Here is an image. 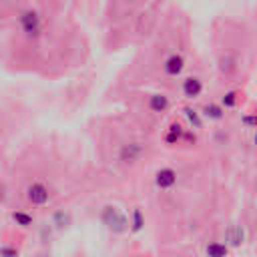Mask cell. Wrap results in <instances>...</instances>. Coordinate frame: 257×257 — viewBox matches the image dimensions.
<instances>
[{
  "instance_id": "cell-1",
  "label": "cell",
  "mask_w": 257,
  "mask_h": 257,
  "mask_svg": "<svg viewBox=\"0 0 257 257\" xmlns=\"http://www.w3.org/2000/svg\"><path fill=\"white\" fill-rule=\"evenodd\" d=\"M18 22H20V30H22V34H24L26 38L36 40V38L42 34L44 20H42V14H40L38 10H34V8L24 10V12L20 14Z\"/></svg>"
},
{
  "instance_id": "cell-2",
  "label": "cell",
  "mask_w": 257,
  "mask_h": 257,
  "mask_svg": "<svg viewBox=\"0 0 257 257\" xmlns=\"http://www.w3.org/2000/svg\"><path fill=\"white\" fill-rule=\"evenodd\" d=\"M100 219H102V223H104L110 231H114V233H122V231L128 229V219H126L124 213H122L118 207H114V205L102 207Z\"/></svg>"
},
{
  "instance_id": "cell-3",
  "label": "cell",
  "mask_w": 257,
  "mask_h": 257,
  "mask_svg": "<svg viewBox=\"0 0 257 257\" xmlns=\"http://www.w3.org/2000/svg\"><path fill=\"white\" fill-rule=\"evenodd\" d=\"M26 199H28L32 205L42 207V205H46V203H48L50 193H48L46 185H42V183H32V185L26 189Z\"/></svg>"
},
{
  "instance_id": "cell-4",
  "label": "cell",
  "mask_w": 257,
  "mask_h": 257,
  "mask_svg": "<svg viewBox=\"0 0 257 257\" xmlns=\"http://www.w3.org/2000/svg\"><path fill=\"white\" fill-rule=\"evenodd\" d=\"M175 183H177V173H175L173 169L165 167V169H159V171H157V175H155V185H157L159 189L167 191V189H171Z\"/></svg>"
},
{
  "instance_id": "cell-5",
  "label": "cell",
  "mask_w": 257,
  "mask_h": 257,
  "mask_svg": "<svg viewBox=\"0 0 257 257\" xmlns=\"http://www.w3.org/2000/svg\"><path fill=\"white\" fill-rule=\"evenodd\" d=\"M143 153H145V149H143L141 143H128V145H124L120 149L118 157H120L122 163H135V161H139L143 157Z\"/></svg>"
},
{
  "instance_id": "cell-6",
  "label": "cell",
  "mask_w": 257,
  "mask_h": 257,
  "mask_svg": "<svg viewBox=\"0 0 257 257\" xmlns=\"http://www.w3.org/2000/svg\"><path fill=\"white\" fill-rule=\"evenodd\" d=\"M203 92V80L199 76H187L183 80V94L185 98H197Z\"/></svg>"
},
{
  "instance_id": "cell-7",
  "label": "cell",
  "mask_w": 257,
  "mask_h": 257,
  "mask_svg": "<svg viewBox=\"0 0 257 257\" xmlns=\"http://www.w3.org/2000/svg\"><path fill=\"white\" fill-rule=\"evenodd\" d=\"M183 68H185V58H183L181 54H171V56L165 60V64H163V70H165L169 76H179V74L183 72Z\"/></svg>"
},
{
  "instance_id": "cell-8",
  "label": "cell",
  "mask_w": 257,
  "mask_h": 257,
  "mask_svg": "<svg viewBox=\"0 0 257 257\" xmlns=\"http://www.w3.org/2000/svg\"><path fill=\"white\" fill-rule=\"evenodd\" d=\"M243 241H245V229L241 225H231L225 231V245L239 247V245H243Z\"/></svg>"
},
{
  "instance_id": "cell-9",
  "label": "cell",
  "mask_w": 257,
  "mask_h": 257,
  "mask_svg": "<svg viewBox=\"0 0 257 257\" xmlns=\"http://www.w3.org/2000/svg\"><path fill=\"white\" fill-rule=\"evenodd\" d=\"M149 108L153 110V112H165L167 108H169V96L167 94H151V98H149Z\"/></svg>"
},
{
  "instance_id": "cell-10",
  "label": "cell",
  "mask_w": 257,
  "mask_h": 257,
  "mask_svg": "<svg viewBox=\"0 0 257 257\" xmlns=\"http://www.w3.org/2000/svg\"><path fill=\"white\" fill-rule=\"evenodd\" d=\"M203 114L209 118V120H221L225 116V108L221 104H215V102H209L203 106Z\"/></svg>"
},
{
  "instance_id": "cell-11",
  "label": "cell",
  "mask_w": 257,
  "mask_h": 257,
  "mask_svg": "<svg viewBox=\"0 0 257 257\" xmlns=\"http://www.w3.org/2000/svg\"><path fill=\"white\" fill-rule=\"evenodd\" d=\"M227 251H229L227 245H225V243H219V241L209 243L207 249H205L207 257H227Z\"/></svg>"
},
{
  "instance_id": "cell-12",
  "label": "cell",
  "mask_w": 257,
  "mask_h": 257,
  "mask_svg": "<svg viewBox=\"0 0 257 257\" xmlns=\"http://www.w3.org/2000/svg\"><path fill=\"white\" fill-rule=\"evenodd\" d=\"M183 126L181 124H177V122H173L171 124V128H169V133L165 135V141L169 143V145H175V143H179L181 141V137H183Z\"/></svg>"
},
{
  "instance_id": "cell-13",
  "label": "cell",
  "mask_w": 257,
  "mask_h": 257,
  "mask_svg": "<svg viewBox=\"0 0 257 257\" xmlns=\"http://www.w3.org/2000/svg\"><path fill=\"white\" fill-rule=\"evenodd\" d=\"M128 225H133L131 229H133L135 233L143 229V225H145V219H143V213H141V209H135V211H133V217H131Z\"/></svg>"
},
{
  "instance_id": "cell-14",
  "label": "cell",
  "mask_w": 257,
  "mask_h": 257,
  "mask_svg": "<svg viewBox=\"0 0 257 257\" xmlns=\"http://www.w3.org/2000/svg\"><path fill=\"white\" fill-rule=\"evenodd\" d=\"M185 116H187V120L193 124V128H201L203 126V120H201V116H199V112L197 110H193V108H185Z\"/></svg>"
},
{
  "instance_id": "cell-15",
  "label": "cell",
  "mask_w": 257,
  "mask_h": 257,
  "mask_svg": "<svg viewBox=\"0 0 257 257\" xmlns=\"http://www.w3.org/2000/svg\"><path fill=\"white\" fill-rule=\"evenodd\" d=\"M12 219H14L16 225H20V227H30V225H32V217H30L28 213H22V211H14V213H12Z\"/></svg>"
},
{
  "instance_id": "cell-16",
  "label": "cell",
  "mask_w": 257,
  "mask_h": 257,
  "mask_svg": "<svg viewBox=\"0 0 257 257\" xmlns=\"http://www.w3.org/2000/svg\"><path fill=\"white\" fill-rule=\"evenodd\" d=\"M52 221H54V225H56V227H60V229H62V227H66V225L70 223V215H68V213H64V211H56V213H54V217H52Z\"/></svg>"
},
{
  "instance_id": "cell-17",
  "label": "cell",
  "mask_w": 257,
  "mask_h": 257,
  "mask_svg": "<svg viewBox=\"0 0 257 257\" xmlns=\"http://www.w3.org/2000/svg\"><path fill=\"white\" fill-rule=\"evenodd\" d=\"M235 104H237V92H233V90L225 92L223 98H221V106H225V108H233Z\"/></svg>"
},
{
  "instance_id": "cell-18",
  "label": "cell",
  "mask_w": 257,
  "mask_h": 257,
  "mask_svg": "<svg viewBox=\"0 0 257 257\" xmlns=\"http://www.w3.org/2000/svg\"><path fill=\"white\" fill-rule=\"evenodd\" d=\"M0 255H2V257H18V251L12 249V247H2V249H0Z\"/></svg>"
},
{
  "instance_id": "cell-19",
  "label": "cell",
  "mask_w": 257,
  "mask_h": 257,
  "mask_svg": "<svg viewBox=\"0 0 257 257\" xmlns=\"http://www.w3.org/2000/svg\"><path fill=\"white\" fill-rule=\"evenodd\" d=\"M253 120H255L253 116H245V118H243V122H245L247 126H253Z\"/></svg>"
},
{
  "instance_id": "cell-20",
  "label": "cell",
  "mask_w": 257,
  "mask_h": 257,
  "mask_svg": "<svg viewBox=\"0 0 257 257\" xmlns=\"http://www.w3.org/2000/svg\"><path fill=\"white\" fill-rule=\"evenodd\" d=\"M4 199V191H2V187H0V201Z\"/></svg>"
},
{
  "instance_id": "cell-21",
  "label": "cell",
  "mask_w": 257,
  "mask_h": 257,
  "mask_svg": "<svg viewBox=\"0 0 257 257\" xmlns=\"http://www.w3.org/2000/svg\"><path fill=\"white\" fill-rule=\"evenodd\" d=\"M126 2H137V0H126Z\"/></svg>"
}]
</instances>
